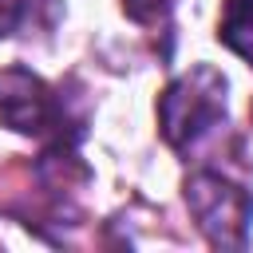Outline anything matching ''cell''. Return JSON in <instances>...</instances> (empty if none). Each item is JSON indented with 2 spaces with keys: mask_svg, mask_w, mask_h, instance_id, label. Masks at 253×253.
<instances>
[{
  "mask_svg": "<svg viewBox=\"0 0 253 253\" xmlns=\"http://www.w3.org/2000/svg\"><path fill=\"white\" fill-rule=\"evenodd\" d=\"M225 91H229L225 75L210 63H198L186 75L170 79V87L158 95L162 138L174 150H190L206 134L225 126Z\"/></svg>",
  "mask_w": 253,
  "mask_h": 253,
  "instance_id": "cell-1",
  "label": "cell"
},
{
  "mask_svg": "<svg viewBox=\"0 0 253 253\" xmlns=\"http://www.w3.org/2000/svg\"><path fill=\"white\" fill-rule=\"evenodd\" d=\"M249 115H253V107H249Z\"/></svg>",
  "mask_w": 253,
  "mask_h": 253,
  "instance_id": "cell-7",
  "label": "cell"
},
{
  "mask_svg": "<svg viewBox=\"0 0 253 253\" xmlns=\"http://www.w3.org/2000/svg\"><path fill=\"white\" fill-rule=\"evenodd\" d=\"M170 8H174V0H123V12H126L134 24H146V28L162 24V20L170 16Z\"/></svg>",
  "mask_w": 253,
  "mask_h": 253,
  "instance_id": "cell-5",
  "label": "cell"
},
{
  "mask_svg": "<svg viewBox=\"0 0 253 253\" xmlns=\"http://www.w3.org/2000/svg\"><path fill=\"white\" fill-rule=\"evenodd\" d=\"M217 40L253 67V0H225V16L217 24Z\"/></svg>",
  "mask_w": 253,
  "mask_h": 253,
  "instance_id": "cell-4",
  "label": "cell"
},
{
  "mask_svg": "<svg viewBox=\"0 0 253 253\" xmlns=\"http://www.w3.org/2000/svg\"><path fill=\"white\" fill-rule=\"evenodd\" d=\"M32 0H0V36H12L20 28V20L28 16Z\"/></svg>",
  "mask_w": 253,
  "mask_h": 253,
  "instance_id": "cell-6",
  "label": "cell"
},
{
  "mask_svg": "<svg viewBox=\"0 0 253 253\" xmlns=\"http://www.w3.org/2000/svg\"><path fill=\"white\" fill-rule=\"evenodd\" d=\"M0 126L16 134H36L47 138L51 146H71L67 142V111L59 95L28 67L12 63L0 71Z\"/></svg>",
  "mask_w": 253,
  "mask_h": 253,
  "instance_id": "cell-3",
  "label": "cell"
},
{
  "mask_svg": "<svg viewBox=\"0 0 253 253\" xmlns=\"http://www.w3.org/2000/svg\"><path fill=\"white\" fill-rule=\"evenodd\" d=\"M186 206L213 249H245L253 225V194L217 170H194L186 178Z\"/></svg>",
  "mask_w": 253,
  "mask_h": 253,
  "instance_id": "cell-2",
  "label": "cell"
}]
</instances>
